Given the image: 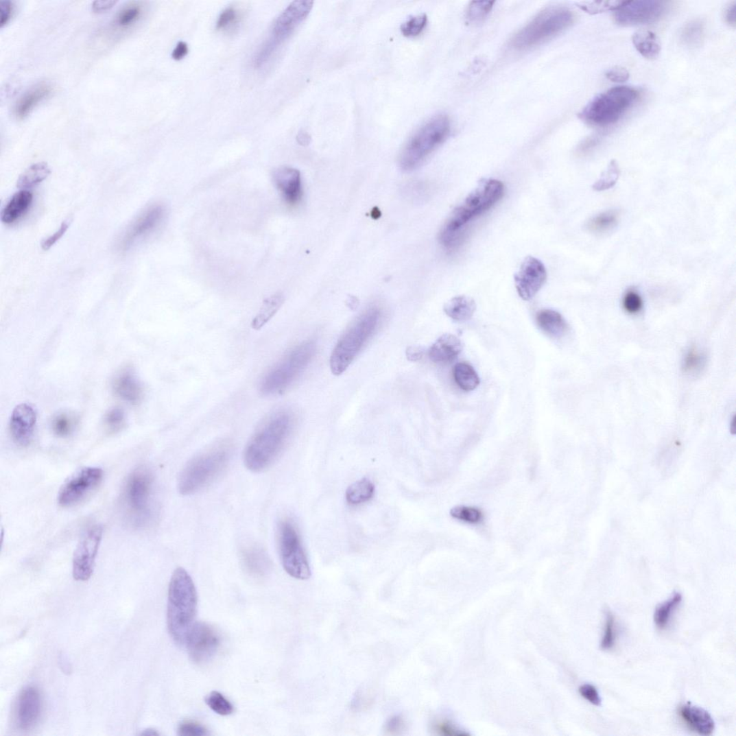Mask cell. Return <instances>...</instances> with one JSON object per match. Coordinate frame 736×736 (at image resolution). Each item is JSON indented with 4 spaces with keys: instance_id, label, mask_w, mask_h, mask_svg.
<instances>
[{
    "instance_id": "obj_20",
    "label": "cell",
    "mask_w": 736,
    "mask_h": 736,
    "mask_svg": "<svg viewBox=\"0 0 736 736\" xmlns=\"http://www.w3.org/2000/svg\"><path fill=\"white\" fill-rule=\"evenodd\" d=\"M41 700L38 690L34 687L25 688L18 698L16 721L22 730L34 726L40 715Z\"/></svg>"
},
{
    "instance_id": "obj_3",
    "label": "cell",
    "mask_w": 736,
    "mask_h": 736,
    "mask_svg": "<svg viewBox=\"0 0 736 736\" xmlns=\"http://www.w3.org/2000/svg\"><path fill=\"white\" fill-rule=\"evenodd\" d=\"M503 193L504 185L498 180L488 179L480 182L445 222L440 233L441 244L447 248L455 246L467 224L488 211L501 200Z\"/></svg>"
},
{
    "instance_id": "obj_19",
    "label": "cell",
    "mask_w": 736,
    "mask_h": 736,
    "mask_svg": "<svg viewBox=\"0 0 736 736\" xmlns=\"http://www.w3.org/2000/svg\"><path fill=\"white\" fill-rule=\"evenodd\" d=\"M37 415L31 405L22 403L14 409L10 430L14 442L22 447L31 443L36 425Z\"/></svg>"
},
{
    "instance_id": "obj_12",
    "label": "cell",
    "mask_w": 736,
    "mask_h": 736,
    "mask_svg": "<svg viewBox=\"0 0 736 736\" xmlns=\"http://www.w3.org/2000/svg\"><path fill=\"white\" fill-rule=\"evenodd\" d=\"M103 475V471L97 467H86L77 471L60 488L58 504L67 508L82 502L100 485Z\"/></svg>"
},
{
    "instance_id": "obj_30",
    "label": "cell",
    "mask_w": 736,
    "mask_h": 736,
    "mask_svg": "<svg viewBox=\"0 0 736 736\" xmlns=\"http://www.w3.org/2000/svg\"><path fill=\"white\" fill-rule=\"evenodd\" d=\"M633 43L639 54L650 60L656 58L661 51V43L658 37L654 33L647 29L635 33Z\"/></svg>"
},
{
    "instance_id": "obj_1",
    "label": "cell",
    "mask_w": 736,
    "mask_h": 736,
    "mask_svg": "<svg viewBox=\"0 0 736 736\" xmlns=\"http://www.w3.org/2000/svg\"><path fill=\"white\" fill-rule=\"evenodd\" d=\"M292 418L287 412L269 417L252 436L244 452L247 468L254 473L268 468L283 451L291 435Z\"/></svg>"
},
{
    "instance_id": "obj_27",
    "label": "cell",
    "mask_w": 736,
    "mask_h": 736,
    "mask_svg": "<svg viewBox=\"0 0 736 736\" xmlns=\"http://www.w3.org/2000/svg\"><path fill=\"white\" fill-rule=\"evenodd\" d=\"M33 200L32 193L27 190H21L14 193L3 209L2 222L5 224L17 222L27 212Z\"/></svg>"
},
{
    "instance_id": "obj_51",
    "label": "cell",
    "mask_w": 736,
    "mask_h": 736,
    "mask_svg": "<svg viewBox=\"0 0 736 736\" xmlns=\"http://www.w3.org/2000/svg\"><path fill=\"white\" fill-rule=\"evenodd\" d=\"M434 729L440 735L443 736H468V733L458 729L452 723L447 720L438 721L434 724Z\"/></svg>"
},
{
    "instance_id": "obj_4",
    "label": "cell",
    "mask_w": 736,
    "mask_h": 736,
    "mask_svg": "<svg viewBox=\"0 0 736 736\" xmlns=\"http://www.w3.org/2000/svg\"><path fill=\"white\" fill-rule=\"evenodd\" d=\"M231 457L230 445L220 444L193 458L179 476V492L192 495L211 484L226 469Z\"/></svg>"
},
{
    "instance_id": "obj_62",
    "label": "cell",
    "mask_w": 736,
    "mask_h": 736,
    "mask_svg": "<svg viewBox=\"0 0 736 736\" xmlns=\"http://www.w3.org/2000/svg\"><path fill=\"white\" fill-rule=\"evenodd\" d=\"M423 355V352L417 348H410L407 351V357L412 361H417Z\"/></svg>"
},
{
    "instance_id": "obj_9",
    "label": "cell",
    "mask_w": 736,
    "mask_h": 736,
    "mask_svg": "<svg viewBox=\"0 0 736 736\" xmlns=\"http://www.w3.org/2000/svg\"><path fill=\"white\" fill-rule=\"evenodd\" d=\"M315 351L316 345L313 342L298 344L265 374L260 384L261 394L276 396L285 392L309 365Z\"/></svg>"
},
{
    "instance_id": "obj_13",
    "label": "cell",
    "mask_w": 736,
    "mask_h": 736,
    "mask_svg": "<svg viewBox=\"0 0 736 736\" xmlns=\"http://www.w3.org/2000/svg\"><path fill=\"white\" fill-rule=\"evenodd\" d=\"M103 532L102 525L96 524L88 528L82 536L73 558L72 572L75 580L86 581L92 577Z\"/></svg>"
},
{
    "instance_id": "obj_2",
    "label": "cell",
    "mask_w": 736,
    "mask_h": 736,
    "mask_svg": "<svg viewBox=\"0 0 736 736\" xmlns=\"http://www.w3.org/2000/svg\"><path fill=\"white\" fill-rule=\"evenodd\" d=\"M198 593L187 571L177 568L172 575L169 589L167 624L174 641L186 643L198 611Z\"/></svg>"
},
{
    "instance_id": "obj_46",
    "label": "cell",
    "mask_w": 736,
    "mask_h": 736,
    "mask_svg": "<svg viewBox=\"0 0 736 736\" xmlns=\"http://www.w3.org/2000/svg\"><path fill=\"white\" fill-rule=\"evenodd\" d=\"M104 423L111 432H117L126 424V414L123 409L115 408L111 409L104 418Z\"/></svg>"
},
{
    "instance_id": "obj_60",
    "label": "cell",
    "mask_w": 736,
    "mask_h": 736,
    "mask_svg": "<svg viewBox=\"0 0 736 736\" xmlns=\"http://www.w3.org/2000/svg\"><path fill=\"white\" fill-rule=\"evenodd\" d=\"M116 3V1H95L93 4V10L96 13H102L110 10Z\"/></svg>"
},
{
    "instance_id": "obj_57",
    "label": "cell",
    "mask_w": 736,
    "mask_h": 736,
    "mask_svg": "<svg viewBox=\"0 0 736 736\" xmlns=\"http://www.w3.org/2000/svg\"><path fill=\"white\" fill-rule=\"evenodd\" d=\"M403 719L400 716H395L390 719L386 724L385 731L389 734H398V733L403 728Z\"/></svg>"
},
{
    "instance_id": "obj_15",
    "label": "cell",
    "mask_w": 736,
    "mask_h": 736,
    "mask_svg": "<svg viewBox=\"0 0 736 736\" xmlns=\"http://www.w3.org/2000/svg\"><path fill=\"white\" fill-rule=\"evenodd\" d=\"M665 11V3L656 0L624 1V3L615 10L614 17L615 21L621 25H645L656 22L663 16Z\"/></svg>"
},
{
    "instance_id": "obj_16",
    "label": "cell",
    "mask_w": 736,
    "mask_h": 736,
    "mask_svg": "<svg viewBox=\"0 0 736 736\" xmlns=\"http://www.w3.org/2000/svg\"><path fill=\"white\" fill-rule=\"evenodd\" d=\"M313 2L307 0L294 1L277 19L272 36L268 39L278 49L294 33L295 29L309 16Z\"/></svg>"
},
{
    "instance_id": "obj_24",
    "label": "cell",
    "mask_w": 736,
    "mask_h": 736,
    "mask_svg": "<svg viewBox=\"0 0 736 736\" xmlns=\"http://www.w3.org/2000/svg\"><path fill=\"white\" fill-rule=\"evenodd\" d=\"M51 86L46 83L38 84L27 90L14 104V115L19 119H25L51 95Z\"/></svg>"
},
{
    "instance_id": "obj_25",
    "label": "cell",
    "mask_w": 736,
    "mask_h": 736,
    "mask_svg": "<svg viewBox=\"0 0 736 736\" xmlns=\"http://www.w3.org/2000/svg\"><path fill=\"white\" fill-rule=\"evenodd\" d=\"M462 350V344L459 338L451 334H445L432 345L429 356L436 364H447L453 361Z\"/></svg>"
},
{
    "instance_id": "obj_58",
    "label": "cell",
    "mask_w": 736,
    "mask_h": 736,
    "mask_svg": "<svg viewBox=\"0 0 736 736\" xmlns=\"http://www.w3.org/2000/svg\"><path fill=\"white\" fill-rule=\"evenodd\" d=\"M600 139L599 137H593L586 140L578 149L580 154L585 155L588 154L593 151V150L600 143Z\"/></svg>"
},
{
    "instance_id": "obj_10",
    "label": "cell",
    "mask_w": 736,
    "mask_h": 736,
    "mask_svg": "<svg viewBox=\"0 0 736 736\" xmlns=\"http://www.w3.org/2000/svg\"><path fill=\"white\" fill-rule=\"evenodd\" d=\"M277 543L282 565L290 576L298 580L311 577V569L301 538L293 521L284 519L279 522Z\"/></svg>"
},
{
    "instance_id": "obj_35",
    "label": "cell",
    "mask_w": 736,
    "mask_h": 736,
    "mask_svg": "<svg viewBox=\"0 0 736 736\" xmlns=\"http://www.w3.org/2000/svg\"><path fill=\"white\" fill-rule=\"evenodd\" d=\"M454 379L458 386L465 390L471 392L479 384V379L475 369L467 363L457 364L453 370Z\"/></svg>"
},
{
    "instance_id": "obj_33",
    "label": "cell",
    "mask_w": 736,
    "mask_h": 736,
    "mask_svg": "<svg viewBox=\"0 0 736 736\" xmlns=\"http://www.w3.org/2000/svg\"><path fill=\"white\" fill-rule=\"evenodd\" d=\"M620 212L617 209L607 210L591 218L587 224L588 230L595 234H605L617 226Z\"/></svg>"
},
{
    "instance_id": "obj_14",
    "label": "cell",
    "mask_w": 736,
    "mask_h": 736,
    "mask_svg": "<svg viewBox=\"0 0 736 736\" xmlns=\"http://www.w3.org/2000/svg\"><path fill=\"white\" fill-rule=\"evenodd\" d=\"M186 643L192 662L201 665L209 663L215 656L220 639L213 626L200 622L193 625Z\"/></svg>"
},
{
    "instance_id": "obj_55",
    "label": "cell",
    "mask_w": 736,
    "mask_h": 736,
    "mask_svg": "<svg viewBox=\"0 0 736 736\" xmlns=\"http://www.w3.org/2000/svg\"><path fill=\"white\" fill-rule=\"evenodd\" d=\"M629 77L628 71L621 67H613L606 73V78L613 82H625L629 79Z\"/></svg>"
},
{
    "instance_id": "obj_37",
    "label": "cell",
    "mask_w": 736,
    "mask_h": 736,
    "mask_svg": "<svg viewBox=\"0 0 736 736\" xmlns=\"http://www.w3.org/2000/svg\"><path fill=\"white\" fill-rule=\"evenodd\" d=\"M143 8L138 3H131L119 11L115 19L116 25L126 29L136 23L142 16Z\"/></svg>"
},
{
    "instance_id": "obj_45",
    "label": "cell",
    "mask_w": 736,
    "mask_h": 736,
    "mask_svg": "<svg viewBox=\"0 0 736 736\" xmlns=\"http://www.w3.org/2000/svg\"><path fill=\"white\" fill-rule=\"evenodd\" d=\"M495 2H473L467 12V19L470 23H477L484 20L492 10Z\"/></svg>"
},
{
    "instance_id": "obj_43",
    "label": "cell",
    "mask_w": 736,
    "mask_h": 736,
    "mask_svg": "<svg viewBox=\"0 0 736 736\" xmlns=\"http://www.w3.org/2000/svg\"><path fill=\"white\" fill-rule=\"evenodd\" d=\"M451 516L460 521L470 523L482 521L484 515L477 508L467 506H457L451 510Z\"/></svg>"
},
{
    "instance_id": "obj_44",
    "label": "cell",
    "mask_w": 736,
    "mask_h": 736,
    "mask_svg": "<svg viewBox=\"0 0 736 736\" xmlns=\"http://www.w3.org/2000/svg\"><path fill=\"white\" fill-rule=\"evenodd\" d=\"M427 23L426 14H419V16L411 18L401 25V33L405 37L417 36L424 31Z\"/></svg>"
},
{
    "instance_id": "obj_36",
    "label": "cell",
    "mask_w": 736,
    "mask_h": 736,
    "mask_svg": "<svg viewBox=\"0 0 736 736\" xmlns=\"http://www.w3.org/2000/svg\"><path fill=\"white\" fill-rule=\"evenodd\" d=\"M682 596L680 593H675L666 602L660 605L655 610L654 620L656 626L660 629H664L667 626L671 615L674 610L680 604Z\"/></svg>"
},
{
    "instance_id": "obj_56",
    "label": "cell",
    "mask_w": 736,
    "mask_h": 736,
    "mask_svg": "<svg viewBox=\"0 0 736 736\" xmlns=\"http://www.w3.org/2000/svg\"><path fill=\"white\" fill-rule=\"evenodd\" d=\"M14 11V6L12 2L8 1V0L0 2V13H1V16H0V18H1L0 19V27H3L11 21Z\"/></svg>"
},
{
    "instance_id": "obj_53",
    "label": "cell",
    "mask_w": 736,
    "mask_h": 736,
    "mask_svg": "<svg viewBox=\"0 0 736 736\" xmlns=\"http://www.w3.org/2000/svg\"><path fill=\"white\" fill-rule=\"evenodd\" d=\"M237 18V13L235 8L230 7L224 10L220 14L217 23V28L223 29L234 24Z\"/></svg>"
},
{
    "instance_id": "obj_41",
    "label": "cell",
    "mask_w": 736,
    "mask_h": 736,
    "mask_svg": "<svg viewBox=\"0 0 736 736\" xmlns=\"http://www.w3.org/2000/svg\"><path fill=\"white\" fill-rule=\"evenodd\" d=\"M206 703L215 713L226 716L234 711L233 705L219 692H212L206 698Z\"/></svg>"
},
{
    "instance_id": "obj_64",
    "label": "cell",
    "mask_w": 736,
    "mask_h": 736,
    "mask_svg": "<svg viewBox=\"0 0 736 736\" xmlns=\"http://www.w3.org/2000/svg\"><path fill=\"white\" fill-rule=\"evenodd\" d=\"M142 735H158V733L154 730L148 729V730L145 731V732H143L142 733Z\"/></svg>"
},
{
    "instance_id": "obj_29",
    "label": "cell",
    "mask_w": 736,
    "mask_h": 736,
    "mask_svg": "<svg viewBox=\"0 0 736 736\" xmlns=\"http://www.w3.org/2000/svg\"><path fill=\"white\" fill-rule=\"evenodd\" d=\"M476 310L474 300L466 296H456L445 304L444 311L448 317L463 322L472 318Z\"/></svg>"
},
{
    "instance_id": "obj_47",
    "label": "cell",
    "mask_w": 736,
    "mask_h": 736,
    "mask_svg": "<svg viewBox=\"0 0 736 736\" xmlns=\"http://www.w3.org/2000/svg\"><path fill=\"white\" fill-rule=\"evenodd\" d=\"M74 418L67 414L56 416L53 420V429L60 437H66L73 430Z\"/></svg>"
},
{
    "instance_id": "obj_50",
    "label": "cell",
    "mask_w": 736,
    "mask_h": 736,
    "mask_svg": "<svg viewBox=\"0 0 736 736\" xmlns=\"http://www.w3.org/2000/svg\"><path fill=\"white\" fill-rule=\"evenodd\" d=\"M178 735L182 736H204L208 735L207 730L202 725L192 722V721H185L179 726L178 729Z\"/></svg>"
},
{
    "instance_id": "obj_61",
    "label": "cell",
    "mask_w": 736,
    "mask_h": 736,
    "mask_svg": "<svg viewBox=\"0 0 736 736\" xmlns=\"http://www.w3.org/2000/svg\"><path fill=\"white\" fill-rule=\"evenodd\" d=\"M735 11L736 3L733 2L726 8L725 12V19L726 22L731 26L735 27Z\"/></svg>"
},
{
    "instance_id": "obj_28",
    "label": "cell",
    "mask_w": 736,
    "mask_h": 736,
    "mask_svg": "<svg viewBox=\"0 0 736 736\" xmlns=\"http://www.w3.org/2000/svg\"><path fill=\"white\" fill-rule=\"evenodd\" d=\"M538 327L550 337L560 338L567 332L568 326L562 315L556 311L545 309L537 313Z\"/></svg>"
},
{
    "instance_id": "obj_26",
    "label": "cell",
    "mask_w": 736,
    "mask_h": 736,
    "mask_svg": "<svg viewBox=\"0 0 736 736\" xmlns=\"http://www.w3.org/2000/svg\"><path fill=\"white\" fill-rule=\"evenodd\" d=\"M113 386L117 396L132 404H137L143 398L142 385L130 370L119 374L115 379Z\"/></svg>"
},
{
    "instance_id": "obj_21",
    "label": "cell",
    "mask_w": 736,
    "mask_h": 736,
    "mask_svg": "<svg viewBox=\"0 0 736 736\" xmlns=\"http://www.w3.org/2000/svg\"><path fill=\"white\" fill-rule=\"evenodd\" d=\"M274 179L285 202L296 205L302 200V177L298 170L289 167L281 168L274 172Z\"/></svg>"
},
{
    "instance_id": "obj_31",
    "label": "cell",
    "mask_w": 736,
    "mask_h": 736,
    "mask_svg": "<svg viewBox=\"0 0 736 736\" xmlns=\"http://www.w3.org/2000/svg\"><path fill=\"white\" fill-rule=\"evenodd\" d=\"M51 172V169L47 163H35L21 175L17 186L22 190L32 189L48 178Z\"/></svg>"
},
{
    "instance_id": "obj_11",
    "label": "cell",
    "mask_w": 736,
    "mask_h": 736,
    "mask_svg": "<svg viewBox=\"0 0 736 736\" xmlns=\"http://www.w3.org/2000/svg\"><path fill=\"white\" fill-rule=\"evenodd\" d=\"M154 477L148 470L140 468L128 477L124 488V501L135 521L143 523L152 513Z\"/></svg>"
},
{
    "instance_id": "obj_34",
    "label": "cell",
    "mask_w": 736,
    "mask_h": 736,
    "mask_svg": "<svg viewBox=\"0 0 736 736\" xmlns=\"http://www.w3.org/2000/svg\"><path fill=\"white\" fill-rule=\"evenodd\" d=\"M375 494V486L367 478L358 480L346 491L347 502L353 506L362 504L371 500Z\"/></svg>"
},
{
    "instance_id": "obj_54",
    "label": "cell",
    "mask_w": 736,
    "mask_h": 736,
    "mask_svg": "<svg viewBox=\"0 0 736 736\" xmlns=\"http://www.w3.org/2000/svg\"><path fill=\"white\" fill-rule=\"evenodd\" d=\"M69 227V222H64L58 231H56L53 235L44 240V241L42 243V248L44 250H49L52 246H54V244H56L58 241L60 239H61L64 235Z\"/></svg>"
},
{
    "instance_id": "obj_8",
    "label": "cell",
    "mask_w": 736,
    "mask_h": 736,
    "mask_svg": "<svg viewBox=\"0 0 736 736\" xmlns=\"http://www.w3.org/2000/svg\"><path fill=\"white\" fill-rule=\"evenodd\" d=\"M639 95L629 86H617L600 94L586 105L579 114L584 122L604 126L614 123L637 101Z\"/></svg>"
},
{
    "instance_id": "obj_18",
    "label": "cell",
    "mask_w": 736,
    "mask_h": 736,
    "mask_svg": "<svg viewBox=\"0 0 736 736\" xmlns=\"http://www.w3.org/2000/svg\"><path fill=\"white\" fill-rule=\"evenodd\" d=\"M165 209L156 204L147 208L134 219L119 239V247L123 250L130 248L138 240L153 232L163 220Z\"/></svg>"
},
{
    "instance_id": "obj_48",
    "label": "cell",
    "mask_w": 736,
    "mask_h": 736,
    "mask_svg": "<svg viewBox=\"0 0 736 736\" xmlns=\"http://www.w3.org/2000/svg\"><path fill=\"white\" fill-rule=\"evenodd\" d=\"M643 306V299L637 291L629 290L626 293L623 298V307L627 313L637 314L642 310Z\"/></svg>"
},
{
    "instance_id": "obj_32",
    "label": "cell",
    "mask_w": 736,
    "mask_h": 736,
    "mask_svg": "<svg viewBox=\"0 0 736 736\" xmlns=\"http://www.w3.org/2000/svg\"><path fill=\"white\" fill-rule=\"evenodd\" d=\"M284 302V296L278 293L266 298L258 314L252 322V327L259 330L263 327L278 311Z\"/></svg>"
},
{
    "instance_id": "obj_23",
    "label": "cell",
    "mask_w": 736,
    "mask_h": 736,
    "mask_svg": "<svg viewBox=\"0 0 736 736\" xmlns=\"http://www.w3.org/2000/svg\"><path fill=\"white\" fill-rule=\"evenodd\" d=\"M680 714L687 726L702 735H711L715 728L714 720L708 711L692 704L682 706Z\"/></svg>"
},
{
    "instance_id": "obj_63",
    "label": "cell",
    "mask_w": 736,
    "mask_h": 736,
    "mask_svg": "<svg viewBox=\"0 0 736 736\" xmlns=\"http://www.w3.org/2000/svg\"><path fill=\"white\" fill-rule=\"evenodd\" d=\"M297 141L299 144L306 145L310 142L309 135L305 132H300L297 135Z\"/></svg>"
},
{
    "instance_id": "obj_17",
    "label": "cell",
    "mask_w": 736,
    "mask_h": 736,
    "mask_svg": "<svg viewBox=\"0 0 736 736\" xmlns=\"http://www.w3.org/2000/svg\"><path fill=\"white\" fill-rule=\"evenodd\" d=\"M546 280L547 270L544 264L531 257L525 259L514 276L517 292L525 301L534 298Z\"/></svg>"
},
{
    "instance_id": "obj_22",
    "label": "cell",
    "mask_w": 736,
    "mask_h": 736,
    "mask_svg": "<svg viewBox=\"0 0 736 736\" xmlns=\"http://www.w3.org/2000/svg\"><path fill=\"white\" fill-rule=\"evenodd\" d=\"M240 560L245 572L252 578L262 580L272 570V563L266 552L257 545H248L240 551Z\"/></svg>"
},
{
    "instance_id": "obj_49",
    "label": "cell",
    "mask_w": 736,
    "mask_h": 736,
    "mask_svg": "<svg viewBox=\"0 0 736 736\" xmlns=\"http://www.w3.org/2000/svg\"><path fill=\"white\" fill-rule=\"evenodd\" d=\"M605 634L602 639V647L604 650H609L613 649L615 645V621L613 615L610 612L607 613Z\"/></svg>"
},
{
    "instance_id": "obj_40",
    "label": "cell",
    "mask_w": 736,
    "mask_h": 736,
    "mask_svg": "<svg viewBox=\"0 0 736 736\" xmlns=\"http://www.w3.org/2000/svg\"><path fill=\"white\" fill-rule=\"evenodd\" d=\"M620 175V169L617 161L610 163L608 169L593 185V189L597 191L608 190L617 184Z\"/></svg>"
},
{
    "instance_id": "obj_52",
    "label": "cell",
    "mask_w": 736,
    "mask_h": 736,
    "mask_svg": "<svg viewBox=\"0 0 736 736\" xmlns=\"http://www.w3.org/2000/svg\"><path fill=\"white\" fill-rule=\"evenodd\" d=\"M579 692L582 698L591 704L595 706L602 705V698H600L597 689L595 686L590 684L583 685L580 687Z\"/></svg>"
},
{
    "instance_id": "obj_59",
    "label": "cell",
    "mask_w": 736,
    "mask_h": 736,
    "mask_svg": "<svg viewBox=\"0 0 736 736\" xmlns=\"http://www.w3.org/2000/svg\"><path fill=\"white\" fill-rule=\"evenodd\" d=\"M189 52L188 45L183 41H180L172 53V57L176 61L184 58Z\"/></svg>"
},
{
    "instance_id": "obj_6",
    "label": "cell",
    "mask_w": 736,
    "mask_h": 736,
    "mask_svg": "<svg viewBox=\"0 0 736 736\" xmlns=\"http://www.w3.org/2000/svg\"><path fill=\"white\" fill-rule=\"evenodd\" d=\"M450 132V121L445 115L432 117L413 135L403 150L400 166L405 171L416 169L442 144Z\"/></svg>"
},
{
    "instance_id": "obj_39",
    "label": "cell",
    "mask_w": 736,
    "mask_h": 736,
    "mask_svg": "<svg viewBox=\"0 0 736 736\" xmlns=\"http://www.w3.org/2000/svg\"><path fill=\"white\" fill-rule=\"evenodd\" d=\"M704 36V25L701 21H693L682 29L681 40L685 46L691 48L700 47Z\"/></svg>"
},
{
    "instance_id": "obj_42",
    "label": "cell",
    "mask_w": 736,
    "mask_h": 736,
    "mask_svg": "<svg viewBox=\"0 0 736 736\" xmlns=\"http://www.w3.org/2000/svg\"><path fill=\"white\" fill-rule=\"evenodd\" d=\"M624 1H588L578 3L582 10L591 14L618 10Z\"/></svg>"
},
{
    "instance_id": "obj_5",
    "label": "cell",
    "mask_w": 736,
    "mask_h": 736,
    "mask_svg": "<svg viewBox=\"0 0 736 736\" xmlns=\"http://www.w3.org/2000/svg\"><path fill=\"white\" fill-rule=\"evenodd\" d=\"M381 313L378 307L368 309L340 338L330 357V368L334 375L342 374L351 366L379 325Z\"/></svg>"
},
{
    "instance_id": "obj_7",
    "label": "cell",
    "mask_w": 736,
    "mask_h": 736,
    "mask_svg": "<svg viewBox=\"0 0 736 736\" xmlns=\"http://www.w3.org/2000/svg\"><path fill=\"white\" fill-rule=\"evenodd\" d=\"M573 21V14L566 8H546L515 35L512 47L523 50L537 46L565 31Z\"/></svg>"
},
{
    "instance_id": "obj_38",
    "label": "cell",
    "mask_w": 736,
    "mask_h": 736,
    "mask_svg": "<svg viewBox=\"0 0 736 736\" xmlns=\"http://www.w3.org/2000/svg\"><path fill=\"white\" fill-rule=\"evenodd\" d=\"M707 364V357L697 348H691L685 355L682 369L686 374L697 375L700 374Z\"/></svg>"
}]
</instances>
